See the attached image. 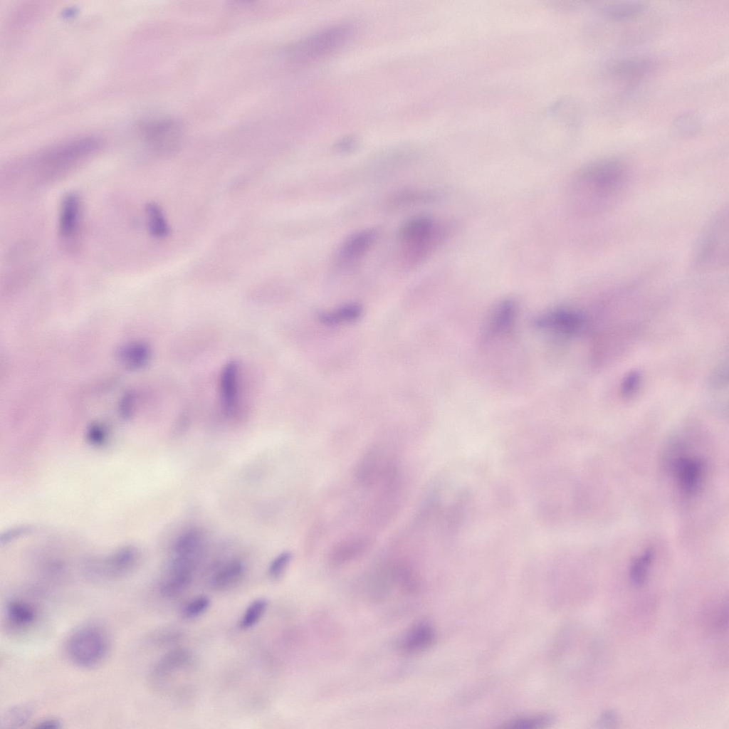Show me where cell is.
Returning a JSON list of instances; mask_svg holds the SVG:
<instances>
[{
  "label": "cell",
  "mask_w": 729,
  "mask_h": 729,
  "mask_svg": "<svg viewBox=\"0 0 729 729\" xmlns=\"http://www.w3.org/2000/svg\"><path fill=\"white\" fill-rule=\"evenodd\" d=\"M651 67L652 63L646 58L630 57L612 63L609 67V73L617 78L634 80L648 73Z\"/></svg>",
  "instance_id": "obj_16"
},
{
  "label": "cell",
  "mask_w": 729,
  "mask_h": 729,
  "mask_svg": "<svg viewBox=\"0 0 729 729\" xmlns=\"http://www.w3.org/2000/svg\"><path fill=\"white\" fill-rule=\"evenodd\" d=\"M441 236L439 224L427 216L418 215L407 219L399 227L397 238L404 263H420L432 251Z\"/></svg>",
  "instance_id": "obj_4"
},
{
  "label": "cell",
  "mask_w": 729,
  "mask_h": 729,
  "mask_svg": "<svg viewBox=\"0 0 729 729\" xmlns=\"http://www.w3.org/2000/svg\"><path fill=\"white\" fill-rule=\"evenodd\" d=\"M536 324L539 327L561 333L574 334L582 328L584 319L579 313L561 310L545 315L538 319Z\"/></svg>",
  "instance_id": "obj_14"
},
{
  "label": "cell",
  "mask_w": 729,
  "mask_h": 729,
  "mask_svg": "<svg viewBox=\"0 0 729 729\" xmlns=\"http://www.w3.org/2000/svg\"><path fill=\"white\" fill-rule=\"evenodd\" d=\"M641 382V375L637 372L629 373L624 379L622 384V392L626 397L631 396L635 393Z\"/></svg>",
  "instance_id": "obj_32"
},
{
  "label": "cell",
  "mask_w": 729,
  "mask_h": 729,
  "mask_svg": "<svg viewBox=\"0 0 729 729\" xmlns=\"http://www.w3.org/2000/svg\"><path fill=\"white\" fill-rule=\"evenodd\" d=\"M82 202L75 192L66 193L62 198L58 211V231L65 240L75 237L80 224Z\"/></svg>",
  "instance_id": "obj_8"
},
{
  "label": "cell",
  "mask_w": 729,
  "mask_h": 729,
  "mask_svg": "<svg viewBox=\"0 0 729 729\" xmlns=\"http://www.w3.org/2000/svg\"><path fill=\"white\" fill-rule=\"evenodd\" d=\"M377 231L365 229L350 236L342 244L337 259L342 264H351L364 256L374 244Z\"/></svg>",
  "instance_id": "obj_11"
},
{
  "label": "cell",
  "mask_w": 729,
  "mask_h": 729,
  "mask_svg": "<svg viewBox=\"0 0 729 729\" xmlns=\"http://www.w3.org/2000/svg\"><path fill=\"white\" fill-rule=\"evenodd\" d=\"M102 140L96 136L75 137L47 147L15 162L9 167L11 180L44 186L56 182L95 157Z\"/></svg>",
  "instance_id": "obj_1"
},
{
  "label": "cell",
  "mask_w": 729,
  "mask_h": 729,
  "mask_svg": "<svg viewBox=\"0 0 729 729\" xmlns=\"http://www.w3.org/2000/svg\"><path fill=\"white\" fill-rule=\"evenodd\" d=\"M435 640L434 628L428 623H419L411 628L402 641V649L415 654L428 649Z\"/></svg>",
  "instance_id": "obj_17"
},
{
  "label": "cell",
  "mask_w": 729,
  "mask_h": 729,
  "mask_svg": "<svg viewBox=\"0 0 729 729\" xmlns=\"http://www.w3.org/2000/svg\"><path fill=\"white\" fill-rule=\"evenodd\" d=\"M211 601L205 595H199L189 600L182 609V616L192 619L200 617L209 608Z\"/></svg>",
  "instance_id": "obj_26"
},
{
  "label": "cell",
  "mask_w": 729,
  "mask_h": 729,
  "mask_svg": "<svg viewBox=\"0 0 729 729\" xmlns=\"http://www.w3.org/2000/svg\"><path fill=\"white\" fill-rule=\"evenodd\" d=\"M110 639L106 631L95 624L76 629L66 643L68 659L77 666L90 668L99 665L106 657Z\"/></svg>",
  "instance_id": "obj_5"
},
{
  "label": "cell",
  "mask_w": 729,
  "mask_h": 729,
  "mask_svg": "<svg viewBox=\"0 0 729 729\" xmlns=\"http://www.w3.org/2000/svg\"><path fill=\"white\" fill-rule=\"evenodd\" d=\"M292 558L289 552H283L278 555L270 562L268 568V574L271 579H279L286 571Z\"/></svg>",
  "instance_id": "obj_28"
},
{
  "label": "cell",
  "mask_w": 729,
  "mask_h": 729,
  "mask_svg": "<svg viewBox=\"0 0 729 729\" xmlns=\"http://www.w3.org/2000/svg\"><path fill=\"white\" fill-rule=\"evenodd\" d=\"M122 352L127 355L123 360L126 359L130 365H134V367L145 365L150 358L149 348L143 345H135L132 350L128 348L126 352L123 350Z\"/></svg>",
  "instance_id": "obj_30"
},
{
  "label": "cell",
  "mask_w": 729,
  "mask_h": 729,
  "mask_svg": "<svg viewBox=\"0 0 729 729\" xmlns=\"http://www.w3.org/2000/svg\"><path fill=\"white\" fill-rule=\"evenodd\" d=\"M202 544L203 536L198 529L187 530L176 539L173 546L174 555L199 557Z\"/></svg>",
  "instance_id": "obj_20"
},
{
  "label": "cell",
  "mask_w": 729,
  "mask_h": 729,
  "mask_svg": "<svg viewBox=\"0 0 729 729\" xmlns=\"http://www.w3.org/2000/svg\"><path fill=\"white\" fill-rule=\"evenodd\" d=\"M645 6L637 1L607 2L599 6V11L606 17L620 21L636 18L644 11Z\"/></svg>",
  "instance_id": "obj_18"
},
{
  "label": "cell",
  "mask_w": 729,
  "mask_h": 729,
  "mask_svg": "<svg viewBox=\"0 0 729 729\" xmlns=\"http://www.w3.org/2000/svg\"><path fill=\"white\" fill-rule=\"evenodd\" d=\"M193 661L190 651L177 648L166 653L156 664L152 671L153 683L158 686L165 684L174 673L189 666Z\"/></svg>",
  "instance_id": "obj_9"
},
{
  "label": "cell",
  "mask_w": 729,
  "mask_h": 729,
  "mask_svg": "<svg viewBox=\"0 0 729 729\" xmlns=\"http://www.w3.org/2000/svg\"><path fill=\"white\" fill-rule=\"evenodd\" d=\"M673 470L684 493H693L698 489L704 474V463L701 458L681 456L675 461Z\"/></svg>",
  "instance_id": "obj_10"
},
{
  "label": "cell",
  "mask_w": 729,
  "mask_h": 729,
  "mask_svg": "<svg viewBox=\"0 0 729 729\" xmlns=\"http://www.w3.org/2000/svg\"><path fill=\"white\" fill-rule=\"evenodd\" d=\"M245 566L237 558L226 561L211 576L210 587L216 592H223L236 586L243 577Z\"/></svg>",
  "instance_id": "obj_15"
},
{
  "label": "cell",
  "mask_w": 729,
  "mask_h": 729,
  "mask_svg": "<svg viewBox=\"0 0 729 729\" xmlns=\"http://www.w3.org/2000/svg\"><path fill=\"white\" fill-rule=\"evenodd\" d=\"M30 713V709L26 706L14 708L6 714L2 723L6 724V726L23 723L29 716Z\"/></svg>",
  "instance_id": "obj_31"
},
{
  "label": "cell",
  "mask_w": 729,
  "mask_h": 729,
  "mask_svg": "<svg viewBox=\"0 0 729 729\" xmlns=\"http://www.w3.org/2000/svg\"><path fill=\"white\" fill-rule=\"evenodd\" d=\"M142 141L153 152L161 156L179 150L184 137V127L179 120L157 117L143 120L138 125Z\"/></svg>",
  "instance_id": "obj_6"
},
{
  "label": "cell",
  "mask_w": 729,
  "mask_h": 729,
  "mask_svg": "<svg viewBox=\"0 0 729 729\" xmlns=\"http://www.w3.org/2000/svg\"><path fill=\"white\" fill-rule=\"evenodd\" d=\"M361 308L354 304L347 305L334 312L322 315V320L327 322H337L342 320H351L360 315Z\"/></svg>",
  "instance_id": "obj_27"
},
{
  "label": "cell",
  "mask_w": 729,
  "mask_h": 729,
  "mask_svg": "<svg viewBox=\"0 0 729 729\" xmlns=\"http://www.w3.org/2000/svg\"><path fill=\"white\" fill-rule=\"evenodd\" d=\"M653 557L654 552L649 548L631 562L629 568V578L634 586L641 587L646 582Z\"/></svg>",
  "instance_id": "obj_23"
},
{
  "label": "cell",
  "mask_w": 729,
  "mask_h": 729,
  "mask_svg": "<svg viewBox=\"0 0 729 729\" xmlns=\"http://www.w3.org/2000/svg\"><path fill=\"white\" fill-rule=\"evenodd\" d=\"M579 177L585 209L595 214L618 203L624 196L631 181L626 164L617 157L592 162L582 170Z\"/></svg>",
  "instance_id": "obj_2"
},
{
  "label": "cell",
  "mask_w": 729,
  "mask_h": 729,
  "mask_svg": "<svg viewBox=\"0 0 729 729\" xmlns=\"http://www.w3.org/2000/svg\"><path fill=\"white\" fill-rule=\"evenodd\" d=\"M60 722L56 719H46L38 723L36 726L38 728H60Z\"/></svg>",
  "instance_id": "obj_34"
},
{
  "label": "cell",
  "mask_w": 729,
  "mask_h": 729,
  "mask_svg": "<svg viewBox=\"0 0 729 729\" xmlns=\"http://www.w3.org/2000/svg\"><path fill=\"white\" fill-rule=\"evenodd\" d=\"M221 402L226 416H233L238 402V365L235 361L227 362L220 377Z\"/></svg>",
  "instance_id": "obj_12"
},
{
  "label": "cell",
  "mask_w": 729,
  "mask_h": 729,
  "mask_svg": "<svg viewBox=\"0 0 729 729\" xmlns=\"http://www.w3.org/2000/svg\"><path fill=\"white\" fill-rule=\"evenodd\" d=\"M618 723L617 713L611 710L604 711L596 723L597 728H614Z\"/></svg>",
  "instance_id": "obj_33"
},
{
  "label": "cell",
  "mask_w": 729,
  "mask_h": 729,
  "mask_svg": "<svg viewBox=\"0 0 729 729\" xmlns=\"http://www.w3.org/2000/svg\"><path fill=\"white\" fill-rule=\"evenodd\" d=\"M353 33L348 23H338L315 31L291 46L288 58L291 63L303 65L325 58L346 45Z\"/></svg>",
  "instance_id": "obj_3"
},
{
  "label": "cell",
  "mask_w": 729,
  "mask_h": 729,
  "mask_svg": "<svg viewBox=\"0 0 729 729\" xmlns=\"http://www.w3.org/2000/svg\"><path fill=\"white\" fill-rule=\"evenodd\" d=\"M268 606V601L266 598L259 597L253 600L247 607L240 619V627L243 629H247L255 626L263 616Z\"/></svg>",
  "instance_id": "obj_25"
},
{
  "label": "cell",
  "mask_w": 729,
  "mask_h": 729,
  "mask_svg": "<svg viewBox=\"0 0 729 729\" xmlns=\"http://www.w3.org/2000/svg\"><path fill=\"white\" fill-rule=\"evenodd\" d=\"M38 614L33 604L21 598H13L6 606V620L14 630L24 631L31 627Z\"/></svg>",
  "instance_id": "obj_13"
},
{
  "label": "cell",
  "mask_w": 729,
  "mask_h": 729,
  "mask_svg": "<svg viewBox=\"0 0 729 729\" xmlns=\"http://www.w3.org/2000/svg\"><path fill=\"white\" fill-rule=\"evenodd\" d=\"M147 226L150 235L156 238H164L170 231L163 210L155 202H149L145 206Z\"/></svg>",
  "instance_id": "obj_21"
},
{
  "label": "cell",
  "mask_w": 729,
  "mask_h": 729,
  "mask_svg": "<svg viewBox=\"0 0 729 729\" xmlns=\"http://www.w3.org/2000/svg\"><path fill=\"white\" fill-rule=\"evenodd\" d=\"M551 718L549 715H537L525 717L512 720L505 723L503 727L513 728H540L550 722Z\"/></svg>",
  "instance_id": "obj_29"
},
{
  "label": "cell",
  "mask_w": 729,
  "mask_h": 729,
  "mask_svg": "<svg viewBox=\"0 0 729 729\" xmlns=\"http://www.w3.org/2000/svg\"><path fill=\"white\" fill-rule=\"evenodd\" d=\"M379 451L370 452L364 457L358 466V477L364 483L375 482L388 469L384 456Z\"/></svg>",
  "instance_id": "obj_19"
},
{
  "label": "cell",
  "mask_w": 729,
  "mask_h": 729,
  "mask_svg": "<svg viewBox=\"0 0 729 729\" xmlns=\"http://www.w3.org/2000/svg\"><path fill=\"white\" fill-rule=\"evenodd\" d=\"M367 541L362 538H355L338 544L332 551L331 560L333 562L341 564L351 560L361 555L367 547Z\"/></svg>",
  "instance_id": "obj_22"
},
{
  "label": "cell",
  "mask_w": 729,
  "mask_h": 729,
  "mask_svg": "<svg viewBox=\"0 0 729 729\" xmlns=\"http://www.w3.org/2000/svg\"><path fill=\"white\" fill-rule=\"evenodd\" d=\"M196 562L188 558L174 556L159 590L163 597L174 598L183 593L190 585Z\"/></svg>",
  "instance_id": "obj_7"
},
{
  "label": "cell",
  "mask_w": 729,
  "mask_h": 729,
  "mask_svg": "<svg viewBox=\"0 0 729 729\" xmlns=\"http://www.w3.org/2000/svg\"><path fill=\"white\" fill-rule=\"evenodd\" d=\"M673 134L680 137L695 135L701 128V119L695 112H686L677 117L672 122Z\"/></svg>",
  "instance_id": "obj_24"
},
{
  "label": "cell",
  "mask_w": 729,
  "mask_h": 729,
  "mask_svg": "<svg viewBox=\"0 0 729 729\" xmlns=\"http://www.w3.org/2000/svg\"><path fill=\"white\" fill-rule=\"evenodd\" d=\"M355 142L354 139H352V138H346L344 140H342L341 142L339 143L338 148L341 151H349V150H352L355 147Z\"/></svg>",
  "instance_id": "obj_35"
}]
</instances>
